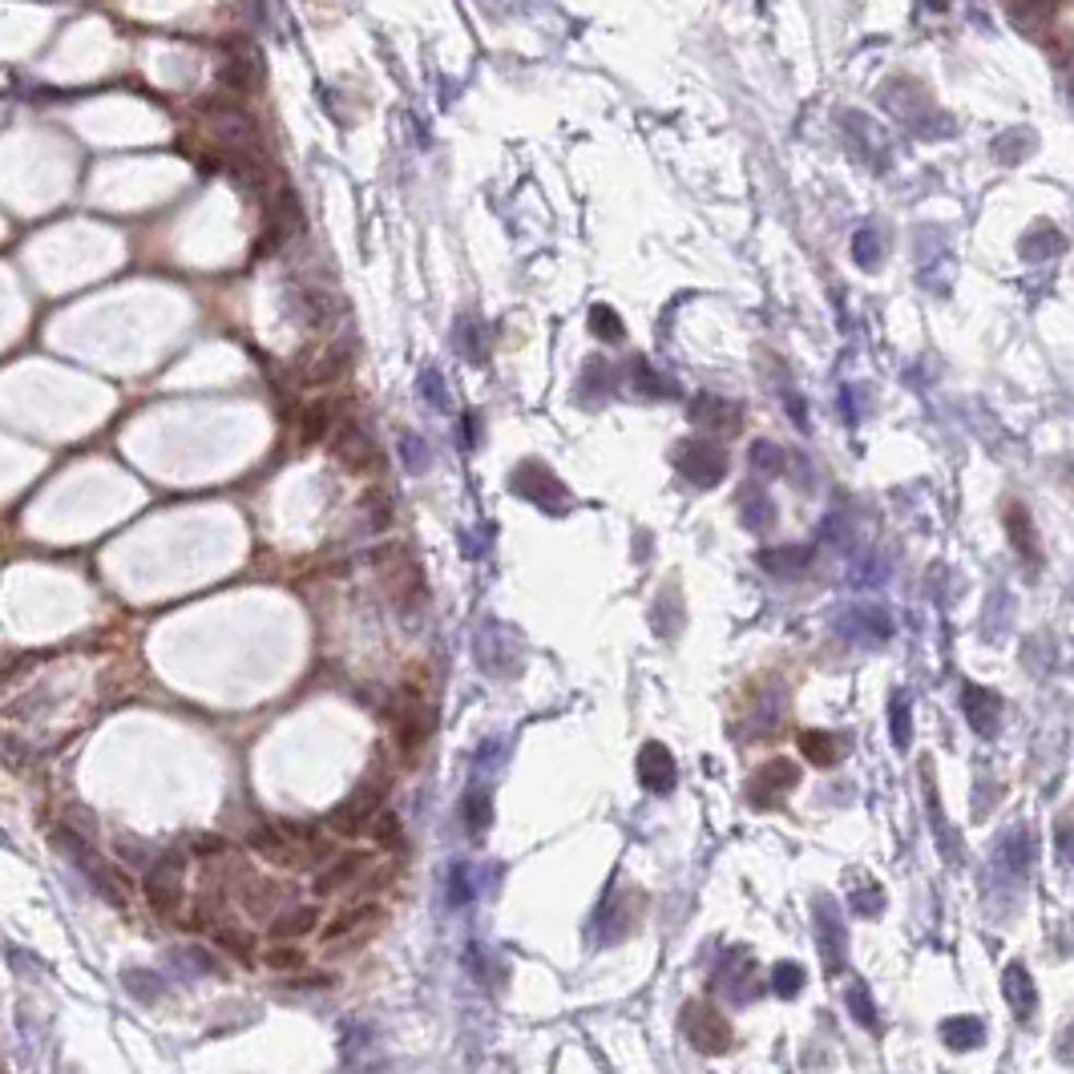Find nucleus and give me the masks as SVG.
I'll return each mask as SVG.
<instances>
[{"instance_id": "obj_41", "label": "nucleus", "mask_w": 1074, "mask_h": 1074, "mask_svg": "<svg viewBox=\"0 0 1074 1074\" xmlns=\"http://www.w3.org/2000/svg\"><path fill=\"white\" fill-rule=\"evenodd\" d=\"M635 376L642 380V392H650V397H675V388H671V380H663V376H654V371L642 364V359H635Z\"/></svg>"}, {"instance_id": "obj_3", "label": "nucleus", "mask_w": 1074, "mask_h": 1074, "mask_svg": "<svg viewBox=\"0 0 1074 1074\" xmlns=\"http://www.w3.org/2000/svg\"><path fill=\"white\" fill-rule=\"evenodd\" d=\"M514 493L526 497V501H533L538 509H545V514H554V518L570 509V493H566V485L538 461H526L514 469Z\"/></svg>"}, {"instance_id": "obj_15", "label": "nucleus", "mask_w": 1074, "mask_h": 1074, "mask_svg": "<svg viewBox=\"0 0 1074 1074\" xmlns=\"http://www.w3.org/2000/svg\"><path fill=\"white\" fill-rule=\"evenodd\" d=\"M368 869V857L364 852H344V857H335L323 873L316 876V897H332L335 889H344V885H352V881H359V873Z\"/></svg>"}, {"instance_id": "obj_17", "label": "nucleus", "mask_w": 1074, "mask_h": 1074, "mask_svg": "<svg viewBox=\"0 0 1074 1074\" xmlns=\"http://www.w3.org/2000/svg\"><path fill=\"white\" fill-rule=\"evenodd\" d=\"M316 925H319L316 905H295V909H283L279 917H271V937L275 942H292V937H307Z\"/></svg>"}, {"instance_id": "obj_36", "label": "nucleus", "mask_w": 1074, "mask_h": 1074, "mask_svg": "<svg viewBox=\"0 0 1074 1074\" xmlns=\"http://www.w3.org/2000/svg\"><path fill=\"white\" fill-rule=\"evenodd\" d=\"M783 461H788V457H783L771 440H756V445H752V469H759V473H780Z\"/></svg>"}, {"instance_id": "obj_20", "label": "nucleus", "mask_w": 1074, "mask_h": 1074, "mask_svg": "<svg viewBox=\"0 0 1074 1074\" xmlns=\"http://www.w3.org/2000/svg\"><path fill=\"white\" fill-rule=\"evenodd\" d=\"M998 861H1002V869H1006L1010 876H1026V869H1030V861H1035V840H1030V833H1006L1002 836V849H998Z\"/></svg>"}, {"instance_id": "obj_10", "label": "nucleus", "mask_w": 1074, "mask_h": 1074, "mask_svg": "<svg viewBox=\"0 0 1074 1074\" xmlns=\"http://www.w3.org/2000/svg\"><path fill=\"white\" fill-rule=\"evenodd\" d=\"M836 630L857 642V647H881V642H889L893 638V623L885 611H876V606H852L836 618Z\"/></svg>"}, {"instance_id": "obj_30", "label": "nucleus", "mask_w": 1074, "mask_h": 1074, "mask_svg": "<svg viewBox=\"0 0 1074 1074\" xmlns=\"http://www.w3.org/2000/svg\"><path fill=\"white\" fill-rule=\"evenodd\" d=\"M1010 538H1014V545H1018V554L1035 566V562H1038V533H1035V526H1030V514H1026L1022 505L1010 509Z\"/></svg>"}, {"instance_id": "obj_11", "label": "nucleus", "mask_w": 1074, "mask_h": 1074, "mask_svg": "<svg viewBox=\"0 0 1074 1074\" xmlns=\"http://www.w3.org/2000/svg\"><path fill=\"white\" fill-rule=\"evenodd\" d=\"M638 780H642V788L654 792V796L675 792L678 768H675V756L666 752L663 743H647V747L638 752Z\"/></svg>"}, {"instance_id": "obj_45", "label": "nucleus", "mask_w": 1074, "mask_h": 1074, "mask_svg": "<svg viewBox=\"0 0 1074 1074\" xmlns=\"http://www.w3.org/2000/svg\"><path fill=\"white\" fill-rule=\"evenodd\" d=\"M783 404H792V421H796L800 428H809V409H804V400H800L792 388H783Z\"/></svg>"}, {"instance_id": "obj_40", "label": "nucleus", "mask_w": 1074, "mask_h": 1074, "mask_svg": "<svg viewBox=\"0 0 1074 1074\" xmlns=\"http://www.w3.org/2000/svg\"><path fill=\"white\" fill-rule=\"evenodd\" d=\"M421 397H425L428 404H437V409H449V392H445V380H440L437 368L421 371Z\"/></svg>"}, {"instance_id": "obj_37", "label": "nucleus", "mask_w": 1074, "mask_h": 1074, "mask_svg": "<svg viewBox=\"0 0 1074 1074\" xmlns=\"http://www.w3.org/2000/svg\"><path fill=\"white\" fill-rule=\"evenodd\" d=\"M400 461L409 464L412 473H425L428 449H425V440L416 437V433H404V437H400Z\"/></svg>"}, {"instance_id": "obj_6", "label": "nucleus", "mask_w": 1074, "mask_h": 1074, "mask_svg": "<svg viewBox=\"0 0 1074 1074\" xmlns=\"http://www.w3.org/2000/svg\"><path fill=\"white\" fill-rule=\"evenodd\" d=\"M675 464L691 485L711 489V485H719L723 473H728V452L719 449V445H711V440H683L675 452Z\"/></svg>"}, {"instance_id": "obj_19", "label": "nucleus", "mask_w": 1074, "mask_h": 1074, "mask_svg": "<svg viewBox=\"0 0 1074 1074\" xmlns=\"http://www.w3.org/2000/svg\"><path fill=\"white\" fill-rule=\"evenodd\" d=\"M735 404H723L719 397H695V404H691V421L695 425H707V428H728V433H735L740 428V416H735Z\"/></svg>"}, {"instance_id": "obj_7", "label": "nucleus", "mask_w": 1074, "mask_h": 1074, "mask_svg": "<svg viewBox=\"0 0 1074 1074\" xmlns=\"http://www.w3.org/2000/svg\"><path fill=\"white\" fill-rule=\"evenodd\" d=\"M392 728H397L400 752L409 759H416L421 756V747L428 743V735H433V728H437V716H433V707H428L425 699H416L409 691L404 704H400V711H392Z\"/></svg>"}, {"instance_id": "obj_18", "label": "nucleus", "mask_w": 1074, "mask_h": 1074, "mask_svg": "<svg viewBox=\"0 0 1074 1074\" xmlns=\"http://www.w3.org/2000/svg\"><path fill=\"white\" fill-rule=\"evenodd\" d=\"M849 909L857 917H881L885 913V889L864 873L849 876Z\"/></svg>"}, {"instance_id": "obj_9", "label": "nucleus", "mask_w": 1074, "mask_h": 1074, "mask_svg": "<svg viewBox=\"0 0 1074 1074\" xmlns=\"http://www.w3.org/2000/svg\"><path fill=\"white\" fill-rule=\"evenodd\" d=\"M800 783V768L792 759H768L764 768L752 776V788H747V800L756 809H776L792 788Z\"/></svg>"}, {"instance_id": "obj_25", "label": "nucleus", "mask_w": 1074, "mask_h": 1074, "mask_svg": "<svg viewBox=\"0 0 1074 1074\" xmlns=\"http://www.w3.org/2000/svg\"><path fill=\"white\" fill-rule=\"evenodd\" d=\"M279 897H283V889H279V885H271V881H251V876H247V889L239 893L243 909H247V913H255V917H271V913H275Z\"/></svg>"}, {"instance_id": "obj_47", "label": "nucleus", "mask_w": 1074, "mask_h": 1074, "mask_svg": "<svg viewBox=\"0 0 1074 1074\" xmlns=\"http://www.w3.org/2000/svg\"><path fill=\"white\" fill-rule=\"evenodd\" d=\"M1059 861H1071V821H1059Z\"/></svg>"}, {"instance_id": "obj_44", "label": "nucleus", "mask_w": 1074, "mask_h": 1074, "mask_svg": "<svg viewBox=\"0 0 1074 1074\" xmlns=\"http://www.w3.org/2000/svg\"><path fill=\"white\" fill-rule=\"evenodd\" d=\"M226 849L231 845H226L223 836H194L190 840V857H211L214 861V857H226Z\"/></svg>"}, {"instance_id": "obj_38", "label": "nucleus", "mask_w": 1074, "mask_h": 1074, "mask_svg": "<svg viewBox=\"0 0 1074 1074\" xmlns=\"http://www.w3.org/2000/svg\"><path fill=\"white\" fill-rule=\"evenodd\" d=\"M449 901L452 905H469L473 901V876L464 864H452L449 869Z\"/></svg>"}, {"instance_id": "obj_42", "label": "nucleus", "mask_w": 1074, "mask_h": 1074, "mask_svg": "<svg viewBox=\"0 0 1074 1074\" xmlns=\"http://www.w3.org/2000/svg\"><path fill=\"white\" fill-rule=\"evenodd\" d=\"M267 966L271 969H304V954L292 945H271L267 949Z\"/></svg>"}, {"instance_id": "obj_33", "label": "nucleus", "mask_w": 1074, "mask_h": 1074, "mask_svg": "<svg viewBox=\"0 0 1074 1074\" xmlns=\"http://www.w3.org/2000/svg\"><path fill=\"white\" fill-rule=\"evenodd\" d=\"M852 255H857V263H861L864 271H873V267L881 263V255H885V243L876 239V231L864 226V231L852 235Z\"/></svg>"}, {"instance_id": "obj_13", "label": "nucleus", "mask_w": 1074, "mask_h": 1074, "mask_svg": "<svg viewBox=\"0 0 1074 1074\" xmlns=\"http://www.w3.org/2000/svg\"><path fill=\"white\" fill-rule=\"evenodd\" d=\"M1002 994H1006L1010 1010L1018 1014V1022L1035 1018L1038 990H1035V978H1030V969L1022 966V961H1010V966H1006V978H1002Z\"/></svg>"}, {"instance_id": "obj_1", "label": "nucleus", "mask_w": 1074, "mask_h": 1074, "mask_svg": "<svg viewBox=\"0 0 1074 1074\" xmlns=\"http://www.w3.org/2000/svg\"><path fill=\"white\" fill-rule=\"evenodd\" d=\"M816 949H821V961H824V973L836 978V973H845V957H849V929H845V913H840V905L821 893L816 897Z\"/></svg>"}, {"instance_id": "obj_26", "label": "nucleus", "mask_w": 1074, "mask_h": 1074, "mask_svg": "<svg viewBox=\"0 0 1074 1074\" xmlns=\"http://www.w3.org/2000/svg\"><path fill=\"white\" fill-rule=\"evenodd\" d=\"M461 821H464V828L469 833H485L489 828V821H493V800H489V792L485 788H469L461 796Z\"/></svg>"}, {"instance_id": "obj_46", "label": "nucleus", "mask_w": 1074, "mask_h": 1074, "mask_svg": "<svg viewBox=\"0 0 1074 1074\" xmlns=\"http://www.w3.org/2000/svg\"><path fill=\"white\" fill-rule=\"evenodd\" d=\"M461 445H464V449H473V445H477V416H473V412L461 421Z\"/></svg>"}, {"instance_id": "obj_8", "label": "nucleus", "mask_w": 1074, "mask_h": 1074, "mask_svg": "<svg viewBox=\"0 0 1074 1074\" xmlns=\"http://www.w3.org/2000/svg\"><path fill=\"white\" fill-rule=\"evenodd\" d=\"M182 864H186V852H178V849L162 852L158 861L150 864L146 897L158 913H174L178 901H182Z\"/></svg>"}, {"instance_id": "obj_32", "label": "nucleus", "mask_w": 1074, "mask_h": 1074, "mask_svg": "<svg viewBox=\"0 0 1074 1074\" xmlns=\"http://www.w3.org/2000/svg\"><path fill=\"white\" fill-rule=\"evenodd\" d=\"M771 990L780 998H796L804 990V966L800 961H780L771 969Z\"/></svg>"}, {"instance_id": "obj_14", "label": "nucleus", "mask_w": 1074, "mask_h": 1074, "mask_svg": "<svg viewBox=\"0 0 1074 1074\" xmlns=\"http://www.w3.org/2000/svg\"><path fill=\"white\" fill-rule=\"evenodd\" d=\"M121 990H126L133 1002H142V1006H158L162 998L170 994V982L162 978L158 969L130 966V969H121Z\"/></svg>"}, {"instance_id": "obj_28", "label": "nucleus", "mask_w": 1074, "mask_h": 1074, "mask_svg": "<svg viewBox=\"0 0 1074 1074\" xmlns=\"http://www.w3.org/2000/svg\"><path fill=\"white\" fill-rule=\"evenodd\" d=\"M368 921H380V905H371V901H359V905H352V909H344V913L335 917L332 925H328V942H340V937H347L352 929H359V925H368Z\"/></svg>"}, {"instance_id": "obj_23", "label": "nucleus", "mask_w": 1074, "mask_h": 1074, "mask_svg": "<svg viewBox=\"0 0 1074 1074\" xmlns=\"http://www.w3.org/2000/svg\"><path fill=\"white\" fill-rule=\"evenodd\" d=\"M340 457H344L352 469H376L380 464V452L371 445L368 433H359V428H347L344 437H340Z\"/></svg>"}, {"instance_id": "obj_35", "label": "nucleus", "mask_w": 1074, "mask_h": 1074, "mask_svg": "<svg viewBox=\"0 0 1074 1074\" xmlns=\"http://www.w3.org/2000/svg\"><path fill=\"white\" fill-rule=\"evenodd\" d=\"M590 332L598 335V340H623V323H618V316H614L611 307H594L590 311Z\"/></svg>"}, {"instance_id": "obj_48", "label": "nucleus", "mask_w": 1074, "mask_h": 1074, "mask_svg": "<svg viewBox=\"0 0 1074 1074\" xmlns=\"http://www.w3.org/2000/svg\"><path fill=\"white\" fill-rule=\"evenodd\" d=\"M69 1074H78V1071H69Z\"/></svg>"}, {"instance_id": "obj_34", "label": "nucleus", "mask_w": 1074, "mask_h": 1074, "mask_svg": "<svg viewBox=\"0 0 1074 1074\" xmlns=\"http://www.w3.org/2000/svg\"><path fill=\"white\" fill-rule=\"evenodd\" d=\"M889 728H893V743L897 747H909V728H913V716H909V699L905 695H893L889 704Z\"/></svg>"}, {"instance_id": "obj_21", "label": "nucleus", "mask_w": 1074, "mask_h": 1074, "mask_svg": "<svg viewBox=\"0 0 1074 1074\" xmlns=\"http://www.w3.org/2000/svg\"><path fill=\"white\" fill-rule=\"evenodd\" d=\"M942 1038L949 1050H973L986 1042V1026L982 1018H969V1014H957V1018L942 1022Z\"/></svg>"}, {"instance_id": "obj_27", "label": "nucleus", "mask_w": 1074, "mask_h": 1074, "mask_svg": "<svg viewBox=\"0 0 1074 1074\" xmlns=\"http://www.w3.org/2000/svg\"><path fill=\"white\" fill-rule=\"evenodd\" d=\"M845 1002H849V1014L857 1022H861L864 1030H881V1018H876V1002H873V994H869V986L861 982V978H852L849 982V990H845Z\"/></svg>"}, {"instance_id": "obj_12", "label": "nucleus", "mask_w": 1074, "mask_h": 1074, "mask_svg": "<svg viewBox=\"0 0 1074 1074\" xmlns=\"http://www.w3.org/2000/svg\"><path fill=\"white\" fill-rule=\"evenodd\" d=\"M961 711H966L969 728L978 731V735H994L998 719H1002V695H998L994 687L969 683V687L961 691Z\"/></svg>"}, {"instance_id": "obj_29", "label": "nucleus", "mask_w": 1074, "mask_h": 1074, "mask_svg": "<svg viewBox=\"0 0 1074 1074\" xmlns=\"http://www.w3.org/2000/svg\"><path fill=\"white\" fill-rule=\"evenodd\" d=\"M743 526H747V530H771V526H776V505L768 501V493L764 489L743 493Z\"/></svg>"}, {"instance_id": "obj_39", "label": "nucleus", "mask_w": 1074, "mask_h": 1074, "mask_svg": "<svg viewBox=\"0 0 1074 1074\" xmlns=\"http://www.w3.org/2000/svg\"><path fill=\"white\" fill-rule=\"evenodd\" d=\"M214 942L226 945V949H231L235 957H243V961H251V937H247V933H239V929L219 925V929H214Z\"/></svg>"}, {"instance_id": "obj_4", "label": "nucleus", "mask_w": 1074, "mask_h": 1074, "mask_svg": "<svg viewBox=\"0 0 1074 1074\" xmlns=\"http://www.w3.org/2000/svg\"><path fill=\"white\" fill-rule=\"evenodd\" d=\"M678 1022H683L687 1042L699 1050V1054H723V1050H731V1026L716 1006H707V1002H687Z\"/></svg>"}, {"instance_id": "obj_16", "label": "nucleus", "mask_w": 1074, "mask_h": 1074, "mask_svg": "<svg viewBox=\"0 0 1074 1074\" xmlns=\"http://www.w3.org/2000/svg\"><path fill=\"white\" fill-rule=\"evenodd\" d=\"M756 562L776 578H792V574L812 566V545H780V550H759Z\"/></svg>"}, {"instance_id": "obj_43", "label": "nucleus", "mask_w": 1074, "mask_h": 1074, "mask_svg": "<svg viewBox=\"0 0 1074 1074\" xmlns=\"http://www.w3.org/2000/svg\"><path fill=\"white\" fill-rule=\"evenodd\" d=\"M457 347H461V356H464V347H469V356H473V359H481V352H485L481 340H477V323H473L469 316L457 323Z\"/></svg>"}, {"instance_id": "obj_22", "label": "nucleus", "mask_w": 1074, "mask_h": 1074, "mask_svg": "<svg viewBox=\"0 0 1074 1074\" xmlns=\"http://www.w3.org/2000/svg\"><path fill=\"white\" fill-rule=\"evenodd\" d=\"M800 752H804V759L809 764H816V768H833V764H840V740H836L833 731H800Z\"/></svg>"}, {"instance_id": "obj_2", "label": "nucleus", "mask_w": 1074, "mask_h": 1074, "mask_svg": "<svg viewBox=\"0 0 1074 1074\" xmlns=\"http://www.w3.org/2000/svg\"><path fill=\"white\" fill-rule=\"evenodd\" d=\"M385 788L388 783H380V780H364L352 792V796L340 804V809L328 816V828L332 833H340V836H347V840H359V836H368V824H371V816L380 812V800H385Z\"/></svg>"}, {"instance_id": "obj_31", "label": "nucleus", "mask_w": 1074, "mask_h": 1074, "mask_svg": "<svg viewBox=\"0 0 1074 1074\" xmlns=\"http://www.w3.org/2000/svg\"><path fill=\"white\" fill-rule=\"evenodd\" d=\"M170 966L182 969V978H206V973H214V957L199 945H182L170 954Z\"/></svg>"}, {"instance_id": "obj_5", "label": "nucleus", "mask_w": 1074, "mask_h": 1074, "mask_svg": "<svg viewBox=\"0 0 1074 1074\" xmlns=\"http://www.w3.org/2000/svg\"><path fill=\"white\" fill-rule=\"evenodd\" d=\"M716 990L728 998L731 1006H747L764 994V982H759V966L743 949H728L723 954V966L716 973Z\"/></svg>"}, {"instance_id": "obj_24", "label": "nucleus", "mask_w": 1074, "mask_h": 1074, "mask_svg": "<svg viewBox=\"0 0 1074 1074\" xmlns=\"http://www.w3.org/2000/svg\"><path fill=\"white\" fill-rule=\"evenodd\" d=\"M368 836H371V845H376V849H385V852L404 849V828H400V816H397V812H388V809H380L376 816H371Z\"/></svg>"}]
</instances>
